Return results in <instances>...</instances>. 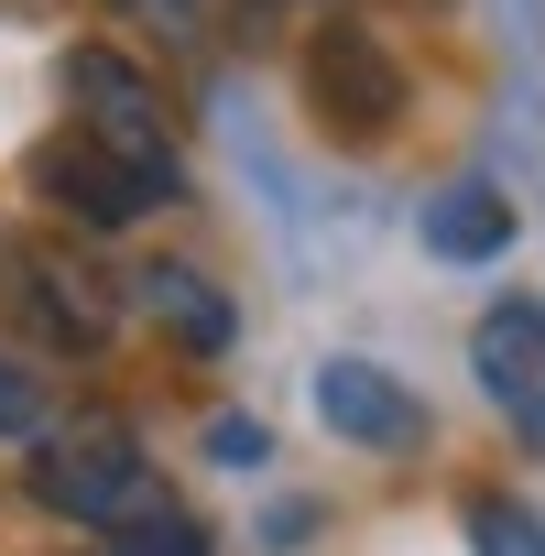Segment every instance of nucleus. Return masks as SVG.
I'll list each match as a JSON object with an SVG mask.
<instances>
[{
    "mask_svg": "<svg viewBox=\"0 0 545 556\" xmlns=\"http://www.w3.org/2000/svg\"><path fill=\"white\" fill-rule=\"evenodd\" d=\"M251 12H295V0H251Z\"/></svg>",
    "mask_w": 545,
    "mask_h": 556,
    "instance_id": "obj_15",
    "label": "nucleus"
},
{
    "mask_svg": "<svg viewBox=\"0 0 545 556\" xmlns=\"http://www.w3.org/2000/svg\"><path fill=\"white\" fill-rule=\"evenodd\" d=\"M207 458L251 480V469H272V426L262 415H207Z\"/></svg>",
    "mask_w": 545,
    "mask_h": 556,
    "instance_id": "obj_13",
    "label": "nucleus"
},
{
    "mask_svg": "<svg viewBox=\"0 0 545 556\" xmlns=\"http://www.w3.org/2000/svg\"><path fill=\"white\" fill-rule=\"evenodd\" d=\"M131 295H142V317H153L186 361H218V350L240 339V306L207 285L197 262H142V273H131Z\"/></svg>",
    "mask_w": 545,
    "mask_h": 556,
    "instance_id": "obj_8",
    "label": "nucleus"
},
{
    "mask_svg": "<svg viewBox=\"0 0 545 556\" xmlns=\"http://www.w3.org/2000/svg\"><path fill=\"white\" fill-rule=\"evenodd\" d=\"M426 251H436V262H491V251H512V197H502L491 175H447V186L426 197Z\"/></svg>",
    "mask_w": 545,
    "mask_h": 556,
    "instance_id": "obj_9",
    "label": "nucleus"
},
{
    "mask_svg": "<svg viewBox=\"0 0 545 556\" xmlns=\"http://www.w3.org/2000/svg\"><path fill=\"white\" fill-rule=\"evenodd\" d=\"M153 491H164V480H153V447H142V426L110 415V404L45 415V426L23 437V502L55 513V523H77V534H110V523L142 513Z\"/></svg>",
    "mask_w": 545,
    "mask_h": 556,
    "instance_id": "obj_1",
    "label": "nucleus"
},
{
    "mask_svg": "<svg viewBox=\"0 0 545 556\" xmlns=\"http://www.w3.org/2000/svg\"><path fill=\"white\" fill-rule=\"evenodd\" d=\"M34 197H45V207H66L77 229H131V218L175 207L186 186H164V175H142V164H121V153H99V142L55 131V142L34 153Z\"/></svg>",
    "mask_w": 545,
    "mask_h": 556,
    "instance_id": "obj_6",
    "label": "nucleus"
},
{
    "mask_svg": "<svg viewBox=\"0 0 545 556\" xmlns=\"http://www.w3.org/2000/svg\"><path fill=\"white\" fill-rule=\"evenodd\" d=\"M45 415H55V382H45L23 350H0V447H23Z\"/></svg>",
    "mask_w": 545,
    "mask_h": 556,
    "instance_id": "obj_12",
    "label": "nucleus"
},
{
    "mask_svg": "<svg viewBox=\"0 0 545 556\" xmlns=\"http://www.w3.org/2000/svg\"><path fill=\"white\" fill-rule=\"evenodd\" d=\"M469 382L491 393V415L545 458V295H491L469 328Z\"/></svg>",
    "mask_w": 545,
    "mask_h": 556,
    "instance_id": "obj_5",
    "label": "nucleus"
},
{
    "mask_svg": "<svg viewBox=\"0 0 545 556\" xmlns=\"http://www.w3.org/2000/svg\"><path fill=\"white\" fill-rule=\"evenodd\" d=\"M458 534H469V556H545V502H523V491H469V502H458Z\"/></svg>",
    "mask_w": 545,
    "mask_h": 556,
    "instance_id": "obj_11",
    "label": "nucleus"
},
{
    "mask_svg": "<svg viewBox=\"0 0 545 556\" xmlns=\"http://www.w3.org/2000/svg\"><path fill=\"white\" fill-rule=\"evenodd\" d=\"M0 262H12V306L34 317V339H45L55 361H99V350L121 339V295H110V273H99L88 251H66V240H12Z\"/></svg>",
    "mask_w": 545,
    "mask_h": 556,
    "instance_id": "obj_3",
    "label": "nucleus"
},
{
    "mask_svg": "<svg viewBox=\"0 0 545 556\" xmlns=\"http://www.w3.org/2000/svg\"><path fill=\"white\" fill-rule=\"evenodd\" d=\"M317 426H328L339 447L415 458V447H426V393H415L404 371H382V361L339 350V361H317Z\"/></svg>",
    "mask_w": 545,
    "mask_h": 556,
    "instance_id": "obj_7",
    "label": "nucleus"
},
{
    "mask_svg": "<svg viewBox=\"0 0 545 556\" xmlns=\"http://www.w3.org/2000/svg\"><path fill=\"white\" fill-rule=\"evenodd\" d=\"M55 88H66V131H77V142H99V153H121V164H142V175L186 186L175 99H164V77H153L142 55H121V45H66Z\"/></svg>",
    "mask_w": 545,
    "mask_h": 556,
    "instance_id": "obj_2",
    "label": "nucleus"
},
{
    "mask_svg": "<svg viewBox=\"0 0 545 556\" xmlns=\"http://www.w3.org/2000/svg\"><path fill=\"white\" fill-rule=\"evenodd\" d=\"M306 110L339 131V142H382L404 110H415V77H404V55L371 34V23H328L317 45H306Z\"/></svg>",
    "mask_w": 545,
    "mask_h": 556,
    "instance_id": "obj_4",
    "label": "nucleus"
},
{
    "mask_svg": "<svg viewBox=\"0 0 545 556\" xmlns=\"http://www.w3.org/2000/svg\"><path fill=\"white\" fill-rule=\"evenodd\" d=\"M99 556H218V534H207L175 491H153L142 513H121V523L99 534Z\"/></svg>",
    "mask_w": 545,
    "mask_h": 556,
    "instance_id": "obj_10",
    "label": "nucleus"
},
{
    "mask_svg": "<svg viewBox=\"0 0 545 556\" xmlns=\"http://www.w3.org/2000/svg\"><path fill=\"white\" fill-rule=\"evenodd\" d=\"M110 12H131V23L164 34V45H197V34H207V0H110Z\"/></svg>",
    "mask_w": 545,
    "mask_h": 556,
    "instance_id": "obj_14",
    "label": "nucleus"
}]
</instances>
